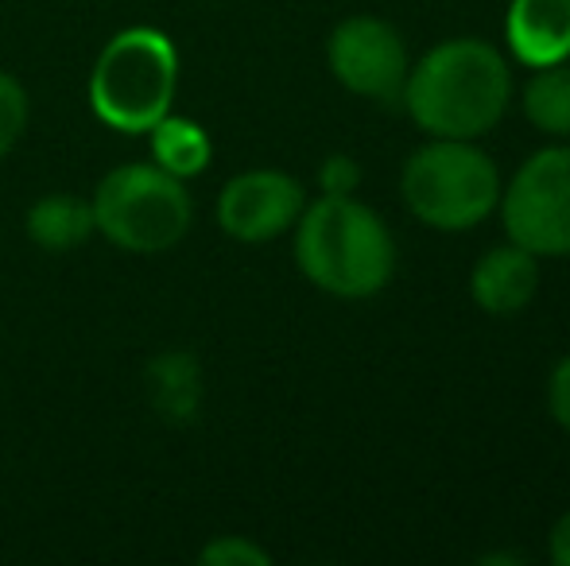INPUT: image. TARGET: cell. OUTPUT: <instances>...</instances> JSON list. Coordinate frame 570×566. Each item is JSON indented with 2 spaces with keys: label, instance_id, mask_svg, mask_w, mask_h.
Returning <instances> with one entry per match:
<instances>
[{
  "label": "cell",
  "instance_id": "cell-1",
  "mask_svg": "<svg viewBox=\"0 0 570 566\" xmlns=\"http://www.w3.org/2000/svg\"><path fill=\"white\" fill-rule=\"evenodd\" d=\"M428 137L478 140L512 101V70L485 39H446L407 70L400 98Z\"/></svg>",
  "mask_w": 570,
  "mask_h": 566
},
{
  "label": "cell",
  "instance_id": "cell-2",
  "mask_svg": "<svg viewBox=\"0 0 570 566\" xmlns=\"http://www.w3.org/2000/svg\"><path fill=\"white\" fill-rule=\"evenodd\" d=\"M295 265L334 299H373L392 280L396 245L365 202L323 195L295 221Z\"/></svg>",
  "mask_w": 570,
  "mask_h": 566
},
{
  "label": "cell",
  "instance_id": "cell-3",
  "mask_svg": "<svg viewBox=\"0 0 570 566\" xmlns=\"http://www.w3.org/2000/svg\"><path fill=\"white\" fill-rule=\"evenodd\" d=\"M179 51L159 28H125L101 47L90 75V109L117 132H151L171 113Z\"/></svg>",
  "mask_w": 570,
  "mask_h": 566
},
{
  "label": "cell",
  "instance_id": "cell-4",
  "mask_svg": "<svg viewBox=\"0 0 570 566\" xmlns=\"http://www.w3.org/2000/svg\"><path fill=\"white\" fill-rule=\"evenodd\" d=\"M400 195L412 218L439 234H465L481 226L501 202L497 163L473 140H435L412 151L400 175Z\"/></svg>",
  "mask_w": 570,
  "mask_h": 566
},
{
  "label": "cell",
  "instance_id": "cell-5",
  "mask_svg": "<svg viewBox=\"0 0 570 566\" xmlns=\"http://www.w3.org/2000/svg\"><path fill=\"white\" fill-rule=\"evenodd\" d=\"M94 206V229L117 249L136 257H156L187 237L195 206L171 171L159 163H125L114 167L98 182Z\"/></svg>",
  "mask_w": 570,
  "mask_h": 566
},
{
  "label": "cell",
  "instance_id": "cell-6",
  "mask_svg": "<svg viewBox=\"0 0 570 566\" xmlns=\"http://www.w3.org/2000/svg\"><path fill=\"white\" fill-rule=\"evenodd\" d=\"M501 218L512 245L532 257H570V148H540L501 190Z\"/></svg>",
  "mask_w": 570,
  "mask_h": 566
},
{
  "label": "cell",
  "instance_id": "cell-7",
  "mask_svg": "<svg viewBox=\"0 0 570 566\" xmlns=\"http://www.w3.org/2000/svg\"><path fill=\"white\" fill-rule=\"evenodd\" d=\"M326 59H331L334 78L357 98H373L381 106L404 98L412 62H407V47L392 23L376 20V16H350L334 28Z\"/></svg>",
  "mask_w": 570,
  "mask_h": 566
},
{
  "label": "cell",
  "instance_id": "cell-8",
  "mask_svg": "<svg viewBox=\"0 0 570 566\" xmlns=\"http://www.w3.org/2000/svg\"><path fill=\"white\" fill-rule=\"evenodd\" d=\"M307 195L303 187L284 171H245L226 182L218 198V221L233 241L261 245L272 237L287 234L299 221Z\"/></svg>",
  "mask_w": 570,
  "mask_h": 566
},
{
  "label": "cell",
  "instance_id": "cell-9",
  "mask_svg": "<svg viewBox=\"0 0 570 566\" xmlns=\"http://www.w3.org/2000/svg\"><path fill=\"white\" fill-rule=\"evenodd\" d=\"M535 287H540V257H532L520 245H497L473 265L470 295L485 315H517L532 302Z\"/></svg>",
  "mask_w": 570,
  "mask_h": 566
},
{
  "label": "cell",
  "instance_id": "cell-10",
  "mask_svg": "<svg viewBox=\"0 0 570 566\" xmlns=\"http://www.w3.org/2000/svg\"><path fill=\"white\" fill-rule=\"evenodd\" d=\"M504 36L517 62L540 70L570 59V0H512Z\"/></svg>",
  "mask_w": 570,
  "mask_h": 566
},
{
  "label": "cell",
  "instance_id": "cell-11",
  "mask_svg": "<svg viewBox=\"0 0 570 566\" xmlns=\"http://www.w3.org/2000/svg\"><path fill=\"white\" fill-rule=\"evenodd\" d=\"M94 234V206L75 195H47L28 210V237L47 252L78 249Z\"/></svg>",
  "mask_w": 570,
  "mask_h": 566
},
{
  "label": "cell",
  "instance_id": "cell-12",
  "mask_svg": "<svg viewBox=\"0 0 570 566\" xmlns=\"http://www.w3.org/2000/svg\"><path fill=\"white\" fill-rule=\"evenodd\" d=\"M148 393L159 416L187 424L195 419L198 400H203V377H198V361L183 349L164 354L148 365Z\"/></svg>",
  "mask_w": 570,
  "mask_h": 566
},
{
  "label": "cell",
  "instance_id": "cell-13",
  "mask_svg": "<svg viewBox=\"0 0 570 566\" xmlns=\"http://www.w3.org/2000/svg\"><path fill=\"white\" fill-rule=\"evenodd\" d=\"M151 156L164 171H171L175 179H190V175H203L210 163L214 148L210 137L198 129L187 117L167 113L159 125H151Z\"/></svg>",
  "mask_w": 570,
  "mask_h": 566
},
{
  "label": "cell",
  "instance_id": "cell-14",
  "mask_svg": "<svg viewBox=\"0 0 570 566\" xmlns=\"http://www.w3.org/2000/svg\"><path fill=\"white\" fill-rule=\"evenodd\" d=\"M524 117L548 137L570 140V62L540 67L528 78Z\"/></svg>",
  "mask_w": 570,
  "mask_h": 566
},
{
  "label": "cell",
  "instance_id": "cell-15",
  "mask_svg": "<svg viewBox=\"0 0 570 566\" xmlns=\"http://www.w3.org/2000/svg\"><path fill=\"white\" fill-rule=\"evenodd\" d=\"M28 113H31L28 90H23L12 75L0 70V156H8V151L16 148V140L23 137V129H28Z\"/></svg>",
  "mask_w": 570,
  "mask_h": 566
},
{
  "label": "cell",
  "instance_id": "cell-16",
  "mask_svg": "<svg viewBox=\"0 0 570 566\" xmlns=\"http://www.w3.org/2000/svg\"><path fill=\"white\" fill-rule=\"evenodd\" d=\"M198 559H203L206 566H268L272 555L245 536H218L214 544L203 547Z\"/></svg>",
  "mask_w": 570,
  "mask_h": 566
},
{
  "label": "cell",
  "instance_id": "cell-17",
  "mask_svg": "<svg viewBox=\"0 0 570 566\" xmlns=\"http://www.w3.org/2000/svg\"><path fill=\"white\" fill-rule=\"evenodd\" d=\"M361 182V171L350 156H331L318 171V187L323 195H353V187Z\"/></svg>",
  "mask_w": 570,
  "mask_h": 566
},
{
  "label": "cell",
  "instance_id": "cell-18",
  "mask_svg": "<svg viewBox=\"0 0 570 566\" xmlns=\"http://www.w3.org/2000/svg\"><path fill=\"white\" fill-rule=\"evenodd\" d=\"M548 408L551 419L570 435V354L556 365V373L548 380Z\"/></svg>",
  "mask_w": 570,
  "mask_h": 566
},
{
  "label": "cell",
  "instance_id": "cell-19",
  "mask_svg": "<svg viewBox=\"0 0 570 566\" xmlns=\"http://www.w3.org/2000/svg\"><path fill=\"white\" fill-rule=\"evenodd\" d=\"M551 563L570 566V513H563L551 528Z\"/></svg>",
  "mask_w": 570,
  "mask_h": 566
}]
</instances>
